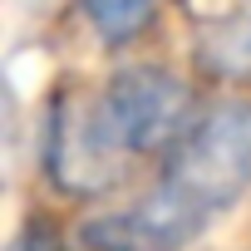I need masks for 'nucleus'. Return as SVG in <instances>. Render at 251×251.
<instances>
[{
	"mask_svg": "<svg viewBox=\"0 0 251 251\" xmlns=\"http://www.w3.org/2000/svg\"><path fill=\"white\" fill-rule=\"evenodd\" d=\"M158 182L192 202L202 217L236 207L251 187V99H222L197 108L182 138L163 153Z\"/></svg>",
	"mask_w": 251,
	"mask_h": 251,
	"instance_id": "obj_1",
	"label": "nucleus"
},
{
	"mask_svg": "<svg viewBox=\"0 0 251 251\" xmlns=\"http://www.w3.org/2000/svg\"><path fill=\"white\" fill-rule=\"evenodd\" d=\"M128 163L133 153L108 128L99 99L89 103L79 89H59L50 99L45 133H40V168L59 197H74V202L108 197L128 177Z\"/></svg>",
	"mask_w": 251,
	"mask_h": 251,
	"instance_id": "obj_2",
	"label": "nucleus"
},
{
	"mask_svg": "<svg viewBox=\"0 0 251 251\" xmlns=\"http://www.w3.org/2000/svg\"><path fill=\"white\" fill-rule=\"evenodd\" d=\"M103 118L133 158H163L197 118L192 84L163 64H123L103 79Z\"/></svg>",
	"mask_w": 251,
	"mask_h": 251,
	"instance_id": "obj_3",
	"label": "nucleus"
},
{
	"mask_svg": "<svg viewBox=\"0 0 251 251\" xmlns=\"http://www.w3.org/2000/svg\"><path fill=\"white\" fill-rule=\"evenodd\" d=\"M163 10V0H79V15L89 20L94 40L108 45V50H123L153 30Z\"/></svg>",
	"mask_w": 251,
	"mask_h": 251,
	"instance_id": "obj_4",
	"label": "nucleus"
},
{
	"mask_svg": "<svg viewBox=\"0 0 251 251\" xmlns=\"http://www.w3.org/2000/svg\"><path fill=\"white\" fill-rule=\"evenodd\" d=\"M79 251H168V246L158 241V231L133 202L123 212H99L79 222Z\"/></svg>",
	"mask_w": 251,
	"mask_h": 251,
	"instance_id": "obj_5",
	"label": "nucleus"
},
{
	"mask_svg": "<svg viewBox=\"0 0 251 251\" xmlns=\"http://www.w3.org/2000/svg\"><path fill=\"white\" fill-rule=\"evenodd\" d=\"M197 59L212 79H251V20L212 30L197 45Z\"/></svg>",
	"mask_w": 251,
	"mask_h": 251,
	"instance_id": "obj_6",
	"label": "nucleus"
},
{
	"mask_svg": "<svg viewBox=\"0 0 251 251\" xmlns=\"http://www.w3.org/2000/svg\"><path fill=\"white\" fill-rule=\"evenodd\" d=\"M10 251H69V246H64V236L50 217H30L20 226V236L10 241Z\"/></svg>",
	"mask_w": 251,
	"mask_h": 251,
	"instance_id": "obj_7",
	"label": "nucleus"
}]
</instances>
